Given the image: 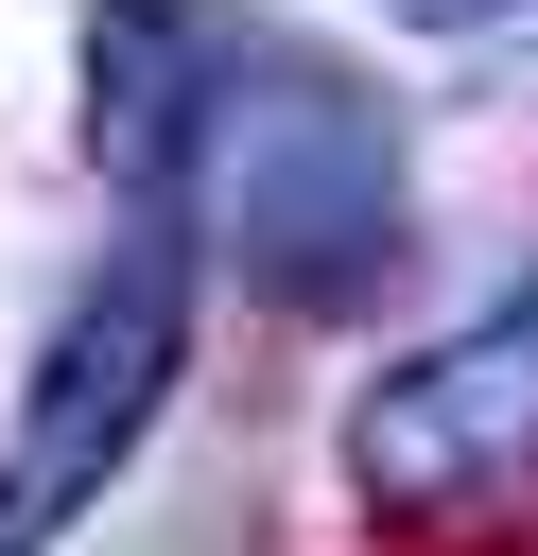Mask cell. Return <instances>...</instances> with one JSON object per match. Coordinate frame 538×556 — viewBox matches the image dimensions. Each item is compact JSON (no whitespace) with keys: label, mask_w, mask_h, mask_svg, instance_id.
Instances as JSON below:
<instances>
[{"label":"cell","mask_w":538,"mask_h":556,"mask_svg":"<svg viewBox=\"0 0 538 556\" xmlns=\"http://www.w3.org/2000/svg\"><path fill=\"white\" fill-rule=\"evenodd\" d=\"M87 156L156 208L174 261H226L278 313H347L399 278L417 191H399V104L226 0H104L87 17Z\"/></svg>","instance_id":"6da1fadb"},{"label":"cell","mask_w":538,"mask_h":556,"mask_svg":"<svg viewBox=\"0 0 538 556\" xmlns=\"http://www.w3.org/2000/svg\"><path fill=\"white\" fill-rule=\"evenodd\" d=\"M174 365H191V261H174V243H121V261L52 313L35 382H17V434H0V556H52V539L121 486V452H139L156 400H174Z\"/></svg>","instance_id":"7a4b0ae2"},{"label":"cell","mask_w":538,"mask_h":556,"mask_svg":"<svg viewBox=\"0 0 538 556\" xmlns=\"http://www.w3.org/2000/svg\"><path fill=\"white\" fill-rule=\"evenodd\" d=\"M399 17H503V0H399Z\"/></svg>","instance_id":"277c9868"},{"label":"cell","mask_w":538,"mask_h":556,"mask_svg":"<svg viewBox=\"0 0 538 556\" xmlns=\"http://www.w3.org/2000/svg\"><path fill=\"white\" fill-rule=\"evenodd\" d=\"M347 469H364V504H399V521L521 486V469H538V278H521L503 313L434 330L417 365H382L364 417H347Z\"/></svg>","instance_id":"3957f363"}]
</instances>
